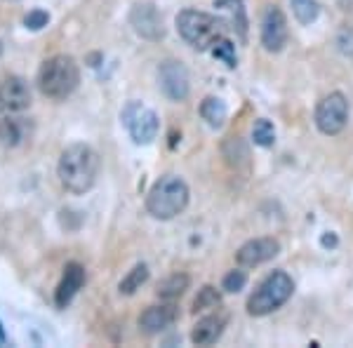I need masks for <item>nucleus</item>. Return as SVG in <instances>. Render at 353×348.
Listing matches in <instances>:
<instances>
[{"label":"nucleus","instance_id":"nucleus-18","mask_svg":"<svg viewBox=\"0 0 353 348\" xmlns=\"http://www.w3.org/2000/svg\"><path fill=\"white\" fill-rule=\"evenodd\" d=\"M201 116L203 121L210 125V127H221L226 123V116H229V108H226L224 99L219 96H205L203 104H201Z\"/></svg>","mask_w":353,"mask_h":348},{"label":"nucleus","instance_id":"nucleus-21","mask_svg":"<svg viewBox=\"0 0 353 348\" xmlns=\"http://www.w3.org/2000/svg\"><path fill=\"white\" fill-rule=\"evenodd\" d=\"M290 5H292V12L299 24H313L321 14L318 0H290Z\"/></svg>","mask_w":353,"mask_h":348},{"label":"nucleus","instance_id":"nucleus-13","mask_svg":"<svg viewBox=\"0 0 353 348\" xmlns=\"http://www.w3.org/2000/svg\"><path fill=\"white\" fill-rule=\"evenodd\" d=\"M85 285V268L78 264V261H71L64 268V276H61L59 285L54 289V304L57 308H66L76 299V294L83 289Z\"/></svg>","mask_w":353,"mask_h":348},{"label":"nucleus","instance_id":"nucleus-6","mask_svg":"<svg viewBox=\"0 0 353 348\" xmlns=\"http://www.w3.org/2000/svg\"><path fill=\"white\" fill-rule=\"evenodd\" d=\"M121 121L134 144H151L158 136V130H161L158 113L144 106L141 101H128L121 113Z\"/></svg>","mask_w":353,"mask_h":348},{"label":"nucleus","instance_id":"nucleus-16","mask_svg":"<svg viewBox=\"0 0 353 348\" xmlns=\"http://www.w3.org/2000/svg\"><path fill=\"white\" fill-rule=\"evenodd\" d=\"M31 134V125L26 118H12V113H5L0 118V146L3 148H17L21 146Z\"/></svg>","mask_w":353,"mask_h":348},{"label":"nucleus","instance_id":"nucleus-15","mask_svg":"<svg viewBox=\"0 0 353 348\" xmlns=\"http://www.w3.org/2000/svg\"><path fill=\"white\" fill-rule=\"evenodd\" d=\"M229 318L224 313H212V316H205L196 323V327L191 329V341L196 346H212L221 339L226 329Z\"/></svg>","mask_w":353,"mask_h":348},{"label":"nucleus","instance_id":"nucleus-26","mask_svg":"<svg viewBox=\"0 0 353 348\" xmlns=\"http://www.w3.org/2000/svg\"><path fill=\"white\" fill-rule=\"evenodd\" d=\"M337 50L341 54L346 57H353V26H344L341 31L337 33Z\"/></svg>","mask_w":353,"mask_h":348},{"label":"nucleus","instance_id":"nucleus-3","mask_svg":"<svg viewBox=\"0 0 353 348\" xmlns=\"http://www.w3.org/2000/svg\"><path fill=\"white\" fill-rule=\"evenodd\" d=\"M189 184L179 174H163L146 196V212L153 219L170 221L184 212L189 205Z\"/></svg>","mask_w":353,"mask_h":348},{"label":"nucleus","instance_id":"nucleus-27","mask_svg":"<svg viewBox=\"0 0 353 348\" xmlns=\"http://www.w3.org/2000/svg\"><path fill=\"white\" fill-rule=\"evenodd\" d=\"M50 21V14L45 10H31L26 17H24V26L31 28V31H41L43 26H48Z\"/></svg>","mask_w":353,"mask_h":348},{"label":"nucleus","instance_id":"nucleus-28","mask_svg":"<svg viewBox=\"0 0 353 348\" xmlns=\"http://www.w3.org/2000/svg\"><path fill=\"white\" fill-rule=\"evenodd\" d=\"M323 245H325V247H334V245H337V236H332V233L323 236Z\"/></svg>","mask_w":353,"mask_h":348},{"label":"nucleus","instance_id":"nucleus-29","mask_svg":"<svg viewBox=\"0 0 353 348\" xmlns=\"http://www.w3.org/2000/svg\"><path fill=\"white\" fill-rule=\"evenodd\" d=\"M0 344H5V329H3V325H0Z\"/></svg>","mask_w":353,"mask_h":348},{"label":"nucleus","instance_id":"nucleus-19","mask_svg":"<svg viewBox=\"0 0 353 348\" xmlns=\"http://www.w3.org/2000/svg\"><path fill=\"white\" fill-rule=\"evenodd\" d=\"M189 285H191V278L186 276V273H174V276L165 278V280L158 285L156 294L161 296L163 301H174L189 289Z\"/></svg>","mask_w":353,"mask_h":348},{"label":"nucleus","instance_id":"nucleus-5","mask_svg":"<svg viewBox=\"0 0 353 348\" xmlns=\"http://www.w3.org/2000/svg\"><path fill=\"white\" fill-rule=\"evenodd\" d=\"M292 292H294L292 278L285 271H273L259 283V287L248 299V313L254 318L269 316V313L278 311L281 306H285Z\"/></svg>","mask_w":353,"mask_h":348},{"label":"nucleus","instance_id":"nucleus-11","mask_svg":"<svg viewBox=\"0 0 353 348\" xmlns=\"http://www.w3.org/2000/svg\"><path fill=\"white\" fill-rule=\"evenodd\" d=\"M31 88L24 78L5 76L0 81V116L5 113H21L31 106Z\"/></svg>","mask_w":353,"mask_h":348},{"label":"nucleus","instance_id":"nucleus-1","mask_svg":"<svg viewBox=\"0 0 353 348\" xmlns=\"http://www.w3.org/2000/svg\"><path fill=\"white\" fill-rule=\"evenodd\" d=\"M101 161L99 153L88 144H71L61 151L57 174H59L61 186L73 196H83L97 184Z\"/></svg>","mask_w":353,"mask_h":348},{"label":"nucleus","instance_id":"nucleus-30","mask_svg":"<svg viewBox=\"0 0 353 348\" xmlns=\"http://www.w3.org/2000/svg\"><path fill=\"white\" fill-rule=\"evenodd\" d=\"M0 54H3V45H0Z\"/></svg>","mask_w":353,"mask_h":348},{"label":"nucleus","instance_id":"nucleus-20","mask_svg":"<svg viewBox=\"0 0 353 348\" xmlns=\"http://www.w3.org/2000/svg\"><path fill=\"white\" fill-rule=\"evenodd\" d=\"M149 280V266L146 264H137L132 271L128 273V276L123 278L121 285H118V289H121V294L130 296L134 294L137 289H141V285Z\"/></svg>","mask_w":353,"mask_h":348},{"label":"nucleus","instance_id":"nucleus-8","mask_svg":"<svg viewBox=\"0 0 353 348\" xmlns=\"http://www.w3.org/2000/svg\"><path fill=\"white\" fill-rule=\"evenodd\" d=\"M158 85H161L163 94L170 101H184L191 94V78L189 71L181 61L176 59H165L158 66Z\"/></svg>","mask_w":353,"mask_h":348},{"label":"nucleus","instance_id":"nucleus-25","mask_svg":"<svg viewBox=\"0 0 353 348\" xmlns=\"http://www.w3.org/2000/svg\"><path fill=\"white\" fill-rule=\"evenodd\" d=\"M245 285H248V273L238 268V271H229V273H226L224 280H221V289L233 294V292H241Z\"/></svg>","mask_w":353,"mask_h":348},{"label":"nucleus","instance_id":"nucleus-12","mask_svg":"<svg viewBox=\"0 0 353 348\" xmlns=\"http://www.w3.org/2000/svg\"><path fill=\"white\" fill-rule=\"evenodd\" d=\"M281 252V243L276 238H254V240H248L241 245L236 252V261L241 266H261L266 261H271L273 256H278Z\"/></svg>","mask_w":353,"mask_h":348},{"label":"nucleus","instance_id":"nucleus-10","mask_svg":"<svg viewBox=\"0 0 353 348\" xmlns=\"http://www.w3.org/2000/svg\"><path fill=\"white\" fill-rule=\"evenodd\" d=\"M261 45L271 54L288 45V19L278 5H269L261 14Z\"/></svg>","mask_w":353,"mask_h":348},{"label":"nucleus","instance_id":"nucleus-7","mask_svg":"<svg viewBox=\"0 0 353 348\" xmlns=\"http://www.w3.org/2000/svg\"><path fill=\"white\" fill-rule=\"evenodd\" d=\"M346 123H349V99L341 92H330L323 96L321 104L316 106V127L323 134L334 136L344 132Z\"/></svg>","mask_w":353,"mask_h":348},{"label":"nucleus","instance_id":"nucleus-4","mask_svg":"<svg viewBox=\"0 0 353 348\" xmlns=\"http://www.w3.org/2000/svg\"><path fill=\"white\" fill-rule=\"evenodd\" d=\"M174 24L184 43H189L196 50H210L217 38L224 36L229 21L210 12H201V10H181Z\"/></svg>","mask_w":353,"mask_h":348},{"label":"nucleus","instance_id":"nucleus-17","mask_svg":"<svg viewBox=\"0 0 353 348\" xmlns=\"http://www.w3.org/2000/svg\"><path fill=\"white\" fill-rule=\"evenodd\" d=\"M214 8L229 12V26L238 31V36L248 38V14H245L243 0H214Z\"/></svg>","mask_w":353,"mask_h":348},{"label":"nucleus","instance_id":"nucleus-24","mask_svg":"<svg viewBox=\"0 0 353 348\" xmlns=\"http://www.w3.org/2000/svg\"><path fill=\"white\" fill-rule=\"evenodd\" d=\"M221 304V294L212 285H205V287L198 292V296L193 299V313L198 311H210V308H217Z\"/></svg>","mask_w":353,"mask_h":348},{"label":"nucleus","instance_id":"nucleus-22","mask_svg":"<svg viewBox=\"0 0 353 348\" xmlns=\"http://www.w3.org/2000/svg\"><path fill=\"white\" fill-rule=\"evenodd\" d=\"M210 52H212L214 59H219L221 64H226L229 68H236L238 66V57H236V45H233L229 38H217L214 45L210 48Z\"/></svg>","mask_w":353,"mask_h":348},{"label":"nucleus","instance_id":"nucleus-2","mask_svg":"<svg viewBox=\"0 0 353 348\" xmlns=\"http://www.w3.org/2000/svg\"><path fill=\"white\" fill-rule=\"evenodd\" d=\"M38 90L48 96V99L61 101L66 96L76 92L81 85V68L78 61L71 54H54L43 61L41 71H38Z\"/></svg>","mask_w":353,"mask_h":348},{"label":"nucleus","instance_id":"nucleus-14","mask_svg":"<svg viewBox=\"0 0 353 348\" xmlns=\"http://www.w3.org/2000/svg\"><path fill=\"white\" fill-rule=\"evenodd\" d=\"M176 320V306L174 304H158L149 306L139 316V329L144 334H161Z\"/></svg>","mask_w":353,"mask_h":348},{"label":"nucleus","instance_id":"nucleus-9","mask_svg":"<svg viewBox=\"0 0 353 348\" xmlns=\"http://www.w3.org/2000/svg\"><path fill=\"white\" fill-rule=\"evenodd\" d=\"M130 26L144 41H161L165 36L163 14L153 3H134L130 10Z\"/></svg>","mask_w":353,"mask_h":348},{"label":"nucleus","instance_id":"nucleus-23","mask_svg":"<svg viewBox=\"0 0 353 348\" xmlns=\"http://www.w3.org/2000/svg\"><path fill=\"white\" fill-rule=\"evenodd\" d=\"M252 141L261 148H271L276 144V127H273V123L266 121V118H259L252 125Z\"/></svg>","mask_w":353,"mask_h":348}]
</instances>
